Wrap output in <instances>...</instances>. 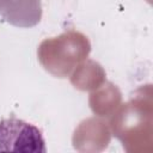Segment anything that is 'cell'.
Instances as JSON below:
<instances>
[{
	"label": "cell",
	"mask_w": 153,
	"mask_h": 153,
	"mask_svg": "<svg viewBox=\"0 0 153 153\" xmlns=\"http://www.w3.org/2000/svg\"><path fill=\"white\" fill-rule=\"evenodd\" d=\"M0 16L14 26H35L42 17L41 0H0Z\"/></svg>",
	"instance_id": "7a4b0ae2"
},
{
	"label": "cell",
	"mask_w": 153,
	"mask_h": 153,
	"mask_svg": "<svg viewBox=\"0 0 153 153\" xmlns=\"http://www.w3.org/2000/svg\"><path fill=\"white\" fill-rule=\"evenodd\" d=\"M0 151L44 153L47 148L44 137L36 126L10 117L0 121Z\"/></svg>",
	"instance_id": "6da1fadb"
}]
</instances>
